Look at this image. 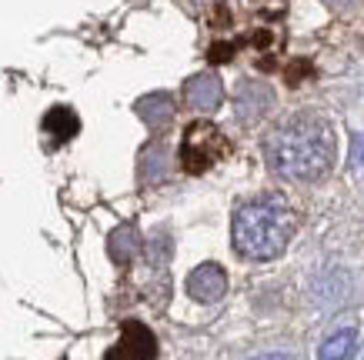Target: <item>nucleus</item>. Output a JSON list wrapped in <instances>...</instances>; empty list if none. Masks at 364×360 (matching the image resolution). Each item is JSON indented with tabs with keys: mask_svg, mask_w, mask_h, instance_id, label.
I'll return each mask as SVG.
<instances>
[{
	"mask_svg": "<svg viewBox=\"0 0 364 360\" xmlns=\"http://www.w3.org/2000/svg\"><path fill=\"white\" fill-rule=\"evenodd\" d=\"M338 137L318 114H298L264 141V160L284 180H321L334 167Z\"/></svg>",
	"mask_w": 364,
	"mask_h": 360,
	"instance_id": "f257e3e1",
	"label": "nucleus"
},
{
	"mask_svg": "<svg viewBox=\"0 0 364 360\" xmlns=\"http://www.w3.org/2000/svg\"><path fill=\"white\" fill-rule=\"evenodd\" d=\"M298 217L281 194H261L234 210L231 240L234 251L247 261H274L294 237Z\"/></svg>",
	"mask_w": 364,
	"mask_h": 360,
	"instance_id": "f03ea898",
	"label": "nucleus"
},
{
	"mask_svg": "<svg viewBox=\"0 0 364 360\" xmlns=\"http://www.w3.org/2000/svg\"><path fill=\"white\" fill-rule=\"evenodd\" d=\"M224 151H228V141L221 137V131H218L214 124H208V120H200V124H194V127L184 133V151H181V157H184V167H188L191 174H200V170H208Z\"/></svg>",
	"mask_w": 364,
	"mask_h": 360,
	"instance_id": "7ed1b4c3",
	"label": "nucleus"
},
{
	"mask_svg": "<svg viewBox=\"0 0 364 360\" xmlns=\"http://www.w3.org/2000/svg\"><path fill=\"white\" fill-rule=\"evenodd\" d=\"M157 357V337L144 327L141 320H127L121 327V337L107 350L104 360H154Z\"/></svg>",
	"mask_w": 364,
	"mask_h": 360,
	"instance_id": "20e7f679",
	"label": "nucleus"
},
{
	"mask_svg": "<svg viewBox=\"0 0 364 360\" xmlns=\"http://www.w3.org/2000/svg\"><path fill=\"white\" fill-rule=\"evenodd\" d=\"M224 290H228V273H224L221 263H200L194 267L188 277V294L200 304H214L221 300Z\"/></svg>",
	"mask_w": 364,
	"mask_h": 360,
	"instance_id": "39448f33",
	"label": "nucleus"
},
{
	"mask_svg": "<svg viewBox=\"0 0 364 360\" xmlns=\"http://www.w3.org/2000/svg\"><path fill=\"white\" fill-rule=\"evenodd\" d=\"M184 94H188V104L194 110H214V107H221V100H224V90H221V80L214 74H198V77H191L188 80V87H184Z\"/></svg>",
	"mask_w": 364,
	"mask_h": 360,
	"instance_id": "423d86ee",
	"label": "nucleus"
},
{
	"mask_svg": "<svg viewBox=\"0 0 364 360\" xmlns=\"http://www.w3.org/2000/svg\"><path fill=\"white\" fill-rule=\"evenodd\" d=\"M44 131L50 133L57 143H64V141H70V137L80 131V120H77V114H74V110L54 107V110H50V114L44 117Z\"/></svg>",
	"mask_w": 364,
	"mask_h": 360,
	"instance_id": "0eeeda50",
	"label": "nucleus"
},
{
	"mask_svg": "<svg viewBox=\"0 0 364 360\" xmlns=\"http://www.w3.org/2000/svg\"><path fill=\"white\" fill-rule=\"evenodd\" d=\"M354 340H358L354 330H338V334H331V337L321 344L318 360H348L354 350Z\"/></svg>",
	"mask_w": 364,
	"mask_h": 360,
	"instance_id": "6e6552de",
	"label": "nucleus"
},
{
	"mask_svg": "<svg viewBox=\"0 0 364 360\" xmlns=\"http://www.w3.org/2000/svg\"><path fill=\"white\" fill-rule=\"evenodd\" d=\"M137 110L144 114V120H147L151 127H161V124H167V120H171V100L161 97V94H157V97L141 100V104H137Z\"/></svg>",
	"mask_w": 364,
	"mask_h": 360,
	"instance_id": "1a4fd4ad",
	"label": "nucleus"
},
{
	"mask_svg": "<svg viewBox=\"0 0 364 360\" xmlns=\"http://www.w3.org/2000/svg\"><path fill=\"white\" fill-rule=\"evenodd\" d=\"M351 164L358 167V170H364V133H358L351 143Z\"/></svg>",
	"mask_w": 364,
	"mask_h": 360,
	"instance_id": "9d476101",
	"label": "nucleus"
},
{
	"mask_svg": "<svg viewBox=\"0 0 364 360\" xmlns=\"http://www.w3.org/2000/svg\"><path fill=\"white\" fill-rule=\"evenodd\" d=\"M254 360H294L291 354H261V357H254Z\"/></svg>",
	"mask_w": 364,
	"mask_h": 360,
	"instance_id": "9b49d317",
	"label": "nucleus"
}]
</instances>
